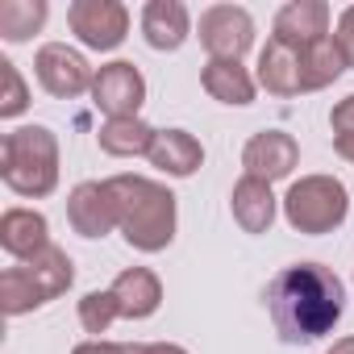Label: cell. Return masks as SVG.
Masks as SVG:
<instances>
[{
  "label": "cell",
  "instance_id": "obj_17",
  "mask_svg": "<svg viewBox=\"0 0 354 354\" xmlns=\"http://www.w3.org/2000/svg\"><path fill=\"white\" fill-rule=\"evenodd\" d=\"M271 96H300V50L267 38V46L259 50V75H254Z\"/></svg>",
  "mask_w": 354,
  "mask_h": 354
},
{
  "label": "cell",
  "instance_id": "obj_29",
  "mask_svg": "<svg viewBox=\"0 0 354 354\" xmlns=\"http://www.w3.org/2000/svg\"><path fill=\"white\" fill-rule=\"evenodd\" d=\"M333 150H337V158L354 162V133H333Z\"/></svg>",
  "mask_w": 354,
  "mask_h": 354
},
{
  "label": "cell",
  "instance_id": "obj_13",
  "mask_svg": "<svg viewBox=\"0 0 354 354\" xmlns=\"http://www.w3.org/2000/svg\"><path fill=\"white\" fill-rule=\"evenodd\" d=\"M142 38L146 46L154 50H180L188 38H192V17H188V5L180 0H150L142 9Z\"/></svg>",
  "mask_w": 354,
  "mask_h": 354
},
{
  "label": "cell",
  "instance_id": "obj_9",
  "mask_svg": "<svg viewBox=\"0 0 354 354\" xmlns=\"http://www.w3.org/2000/svg\"><path fill=\"white\" fill-rule=\"evenodd\" d=\"M67 221L80 238H104V234L121 230V213H117V196H113L109 180L75 184L67 196Z\"/></svg>",
  "mask_w": 354,
  "mask_h": 354
},
{
  "label": "cell",
  "instance_id": "obj_3",
  "mask_svg": "<svg viewBox=\"0 0 354 354\" xmlns=\"http://www.w3.org/2000/svg\"><path fill=\"white\" fill-rule=\"evenodd\" d=\"M0 180L26 201H42L59 188V138L46 125H21L0 142Z\"/></svg>",
  "mask_w": 354,
  "mask_h": 354
},
{
  "label": "cell",
  "instance_id": "obj_32",
  "mask_svg": "<svg viewBox=\"0 0 354 354\" xmlns=\"http://www.w3.org/2000/svg\"><path fill=\"white\" fill-rule=\"evenodd\" d=\"M121 354H150V342H125Z\"/></svg>",
  "mask_w": 354,
  "mask_h": 354
},
{
  "label": "cell",
  "instance_id": "obj_8",
  "mask_svg": "<svg viewBox=\"0 0 354 354\" xmlns=\"http://www.w3.org/2000/svg\"><path fill=\"white\" fill-rule=\"evenodd\" d=\"M92 104L113 121V117H138V109L146 104V80L133 63L117 59V63H104L96 67V80H92Z\"/></svg>",
  "mask_w": 354,
  "mask_h": 354
},
{
  "label": "cell",
  "instance_id": "obj_19",
  "mask_svg": "<svg viewBox=\"0 0 354 354\" xmlns=\"http://www.w3.org/2000/svg\"><path fill=\"white\" fill-rule=\"evenodd\" d=\"M342 71H350V67H346V55H342V46H337L333 34L300 46V92H321Z\"/></svg>",
  "mask_w": 354,
  "mask_h": 354
},
{
  "label": "cell",
  "instance_id": "obj_14",
  "mask_svg": "<svg viewBox=\"0 0 354 354\" xmlns=\"http://www.w3.org/2000/svg\"><path fill=\"white\" fill-rule=\"evenodd\" d=\"M146 158H150L154 171L171 175V180H188V175H196L201 162H205V146L188 129H158Z\"/></svg>",
  "mask_w": 354,
  "mask_h": 354
},
{
  "label": "cell",
  "instance_id": "obj_26",
  "mask_svg": "<svg viewBox=\"0 0 354 354\" xmlns=\"http://www.w3.org/2000/svg\"><path fill=\"white\" fill-rule=\"evenodd\" d=\"M337 46H342V55H346V67L354 71V5L350 9H342V17H337Z\"/></svg>",
  "mask_w": 354,
  "mask_h": 354
},
{
  "label": "cell",
  "instance_id": "obj_16",
  "mask_svg": "<svg viewBox=\"0 0 354 354\" xmlns=\"http://www.w3.org/2000/svg\"><path fill=\"white\" fill-rule=\"evenodd\" d=\"M230 213H234V221H238L246 234H267V230L275 225L279 201H275L271 184L242 175V180L234 184V192H230Z\"/></svg>",
  "mask_w": 354,
  "mask_h": 354
},
{
  "label": "cell",
  "instance_id": "obj_15",
  "mask_svg": "<svg viewBox=\"0 0 354 354\" xmlns=\"http://www.w3.org/2000/svg\"><path fill=\"white\" fill-rule=\"evenodd\" d=\"M109 292L117 296V308H121L125 321H146V317H154L158 304H162V283H158V275H154L150 267H125V271L113 279Z\"/></svg>",
  "mask_w": 354,
  "mask_h": 354
},
{
  "label": "cell",
  "instance_id": "obj_27",
  "mask_svg": "<svg viewBox=\"0 0 354 354\" xmlns=\"http://www.w3.org/2000/svg\"><path fill=\"white\" fill-rule=\"evenodd\" d=\"M329 125H333V133H354V92H350L346 100H337V104H333Z\"/></svg>",
  "mask_w": 354,
  "mask_h": 354
},
{
  "label": "cell",
  "instance_id": "obj_21",
  "mask_svg": "<svg viewBox=\"0 0 354 354\" xmlns=\"http://www.w3.org/2000/svg\"><path fill=\"white\" fill-rule=\"evenodd\" d=\"M154 133H158V129L146 125L142 117H113V121L100 125L96 142H100V150H104L109 158H138V154H150Z\"/></svg>",
  "mask_w": 354,
  "mask_h": 354
},
{
  "label": "cell",
  "instance_id": "obj_2",
  "mask_svg": "<svg viewBox=\"0 0 354 354\" xmlns=\"http://www.w3.org/2000/svg\"><path fill=\"white\" fill-rule=\"evenodd\" d=\"M121 213V238L142 250L158 254L175 242V225H180V209H175V192L146 175H113L109 180Z\"/></svg>",
  "mask_w": 354,
  "mask_h": 354
},
{
  "label": "cell",
  "instance_id": "obj_6",
  "mask_svg": "<svg viewBox=\"0 0 354 354\" xmlns=\"http://www.w3.org/2000/svg\"><path fill=\"white\" fill-rule=\"evenodd\" d=\"M34 75H38V84H42L55 100H75V96L92 92V80H96V71L88 67V59H84L75 46H67V42H46V46H38V55H34Z\"/></svg>",
  "mask_w": 354,
  "mask_h": 354
},
{
  "label": "cell",
  "instance_id": "obj_7",
  "mask_svg": "<svg viewBox=\"0 0 354 354\" xmlns=\"http://www.w3.org/2000/svg\"><path fill=\"white\" fill-rule=\"evenodd\" d=\"M201 46L209 50V59H234L242 63V55L254 46V17L242 5H213L201 13Z\"/></svg>",
  "mask_w": 354,
  "mask_h": 354
},
{
  "label": "cell",
  "instance_id": "obj_28",
  "mask_svg": "<svg viewBox=\"0 0 354 354\" xmlns=\"http://www.w3.org/2000/svg\"><path fill=\"white\" fill-rule=\"evenodd\" d=\"M125 350V342H109V337H88V342H80L71 354H121Z\"/></svg>",
  "mask_w": 354,
  "mask_h": 354
},
{
  "label": "cell",
  "instance_id": "obj_18",
  "mask_svg": "<svg viewBox=\"0 0 354 354\" xmlns=\"http://www.w3.org/2000/svg\"><path fill=\"white\" fill-rule=\"evenodd\" d=\"M201 84H205V92H209L213 100L234 104V109L250 104V100H254V88H259V80H254L242 63H234V59H209V63L201 67Z\"/></svg>",
  "mask_w": 354,
  "mask_h": 354
},
{
  "label": "cell",
  "instance_id": "obj_31",
  "mask_svg": "<svg viewBox=\"0 0 354 354\" xmlns=\"http://www.w3.org/2000/svg\"><path fill=\"white\" fill-rule=\"evenodd\" d=\"M329 354H354V337H337V342L329 346Z\"/></svg>",
  "mask_w": 354,
  "mask_h": 354
},
{
  "label": "cell",
  "instance_id": "obj_1",
  "mask_svg": "<svg viewBox=\"0 0 354 354\" xmlns=\"http://www.w3.org/2000/svg\"><path fill=\"white\" fill-rule=\"evenodd\" d=\"M263 300H267L279 342L308 346V342H321L325 333H333V325L342 321L346 283L321 263H292L267 283Z\"/></svg>",
  "mask_w": 354,
  "mask_h": 354
},
{
  "label": "cell",
  "instance_id": "obj_4",
  "mask_svg": "<svg viewBox=\"0 0 354 354\" xmlns=\"http://www.w3.org/2000/svg\"><path fill=\"white\" fill-rule=\"evenodd\" d=\"M346 217H350V192L333 175H300L283 196V221L296 234L321 238L342 230Z\"/></svg>",
  "mask_w": 354,
  "mask_h": 354
},
{
  "label": "cell",
  "instance_id": "obj_20",
  "mask_svg": "<svg viewBox=\"0 0 354 354\" xmlns=\"http://www.w3.org/2000/svg\"><path fill=\"white\" fill-rule=\"evenodd\" d=\"M21 271L30 275V283L38 288V296H42V304H50V300H59L71 283H75V263H71V254L63 250V246H46L38 259H30V263H21Z\"/></svg>",
  "mask_w": 354,
  "mask_h": 354
},
{
  "label": "cell",
  "instance_id": "obj_10",
  "mask_svg": "<svg viewBox=\"0 0 354 354\" xmlns=\"http://www.w3.org/2000/svg\"><path fill=\"white\" fill-rule=\"evenodd\" d=\"M296 162H300V146H296V138L283 133V129H263V133H254V138L246 142V150H242L246 175H250V180H263V184L288 180V175L296 171Z\"/></svg>",
  "mask_w": 354,
  "mask_h": 354
},
{
  "label": "cell",
  "instance_id": "obj_25",
  "mask_svg": "<svg viewBox=\"0 0 354 354\" xmlns=\"http://www.w3.org/2000/svg\"><path fill=\"white\" fill-rule=\"evenodd\" d=\"M0 80H5V92H0V117L13 121V117H21L30 109V88H26L21 71H17V63H9V59H0Z\"/></svg>",
  "mask_w": 354,
  "mask_h": 354
},
{
  "label": "cell",
  "instance_id": "obj_11",
  "mask_svg": "<svg viewBox=\"0 0 354 354\" xmlns=\"http://www.w3.org/2000/svg\"><path fill=\"white\" fill-rule=\"evenodd\" d=\"M0 246L17 263H30L50 246V221L38 209H5L0 213Z\"/></svg>",
  "mask_w": 354,
  "mask_h": 354
},
{
  "label": "cell",
  "instance_id": "obj_5",
  "mask_svg": "<svg viewBox=\"0 0 354 354\" xmlns=\"http://www.w3.org/2000/svg\"><path fill=\"white\" fill-rule=\"evenodd\" d=\"M67 26L88 50H117L129 34V9L121 0H75L67 9Z\"/></svg>",
  "mask_w": 354,
  "mask_h": 354
},
{
  "label": "cell",
  "instance_id": "obj_30",
  "mask_svg": "<svg viewBox=\"0 0 354 354\" xmlns=\"http://www.w3.org/2000/svg\"><path fill=\"white\" fill-rule=\"evenodd\" d=\"M150 354H188V350L175 342H150Z\"/></svg>",
  "mask_w": 354,
  "mask_h": 354
},
{
  "label": "cell",
  "instance_id": "obj_12",
  "mask_svg": "<svg viewBox=\"0 0 354 354\" xmlns=\"http://www.w3.org/2000/svg\"><path fill=\"white\" fill-rule=\"evenodd\" d=\"M271 38L288 42V46H308L317 38H329V5L325 0H288V5L275 13Z\"/></svg>",
  "mask_w": 354,
  "mask_h": 354
},
{
  "label": "cell",
  "instance_id": "obj_22",
  "mask_svg": "<svg viewBox=\"0 0 354 354\" xmlns=\"http://www.w3.org/2000/svg\"><path fill=\"white\" fill-rule=\"evenodd\" d=\"M50 17L46 0H5L0 5V38L5 42H30Z\"/></svg>",
  "mask_w": 354,
  "mask_h": 354
},
{
  "label": "cell",
  "instance_id": "obj_24",
  "mask_svg": "<svg viewBox=\"0 0 354 354\" xmlns=\"http://www.w3.org/2000/svg\"><path fill=\"white\" fill-rule=\"evenodd\" d=\"M117 317H121V308H117V296H113L109 288H104V292H88V296L80 300V325H84V333H92V337L109 333Z\"/></svg>",
  "mask_w": 354,
  "mask_h": 354
},
{
  "label": "cell",
  "instance_id": "obj_23",
  "mask_svg": "<svg viewBox=\"0 0 354 354\" xmlns=\"http://www.w3.org/2000/svg\"><path fill=\"white\" fill-rule=\"evenodd\" d=\"M0 308H5V317H26V313L42 308V296L30 283V275L21 271V263L0 275Z\"/></svg>",
  "mask_w": 354,
  "mask_h": 354
}]
</instances>
